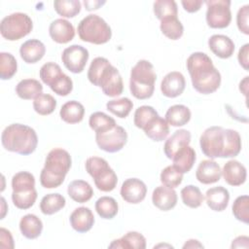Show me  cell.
I'll return each mask as SVG.
<instances>
[{"label": "cell", "mask_w": 249, "mask_h": 249, "mask_svg": "<svg viewBox=\"0 0 249 249\" xmlns=\"http://www.w3.org/2000/svg\"><path fill=\"white\" fill-rule=\"evenodd\" d=\"M194 89L202 94L215 92L221 85V74L212 59L202 52L193 53L186 62Z\"/></svg>", "instance_id": "6da1fadb"}, {"label": "cell", "mask_w": 249, "mask_h": 249, "mask_svg": "<svg viewBox=\"0 0 249 249\" xmlns=\"http://www.w3.org/2000/svg\"><path fill=\"white\" fill-rule=\"evenodd\" d=\"M72 160L70 154L61 148H54L49 152L45 160V165L40 173V183L46 189L59 187L71 168Z\"/></svg>", "instance_id": "7a4b0ae2"}, {"label": "cell", "mask_w": 249, "mask_h": 249, "mask_svg": "<svg viewBox=\"0 0 249 249\" xmlns=\"http://www.w3.org/2000/svg\"><path fill=\"white\" fill-rule=\"evenodd\" d=\"M1 143L4 149L9 152L27 156L36 150L38 136L31 126L22 124H12L2 131Z\"/></svg>", "instance_id": "3957f363"}, {"label": "cell", "mask_w": 249, "mask_h": 249, "mask_svg": "<svg viewBox=\"0 0 249 249\" xmlns=\"http://www.w3.org/2000/svg\"><path fill=\"white\" fill-rule=\"evenodd\" d=\"M157 74L154 65L146 59H140L131 68L129 89L131 94L140 100L152 97L155 90Z\"/></svg>", "instance_id": "277c9868"}, {"label": "cell", "mask_w": 249, "mask_h": 249, "mask_svg": "<svg viewBox=\"0 0 249 249\" xmlns=\"http://www.w3.org/2000/svg\"><path fill=\"white\" fill-rule=\"evenodd\" d=\"M78 35L84 42L102 45L110 41L112 30L109 24L99 16H86L78 24Z\"/></svg>", "instance_id": "5b68a950"}, {"label": "cell", "mask_w": 249, "mask_h": 249, "mask_svg": "<svg viewBox=\"0 0 249 249\" xmlns=\"http://www.w3.org/2000/svg\"><path fill=\"white\" fill-rule=\"evenodd\" d=\"M85 167L99 191L108 193L116 188L118 176L106 160L99 157H90L86 160Z\"/></svg>", "instance_id": "8992f818"}, {"label": "cell", "mask_w": 249, "mask_h": 249, "mask_svg": "<svg viewBox=\"0 0 249 249\" xmlns=\"http://www.w3.org/2000/svg\"><path fill=\"white\" fill-rule=\"evenodd\" d=\"M32 28L31 18L20 12L6 16L0 23V33L8 41H17L25 37L32 31Z\"/></svg>", "instance_id": "52a82bcc"}, {"label": "cell", "mask_w": 249, "mask_h": 249, "mask_svg": "<svg viewBox=\"0 0 249 249\" xmlns=\"http://www.w3.org/2000/svg\"><path fill=\"white\" fill-rule=\"evenodd\" d=\"M226 144L225 128L218 125L207 127L199 138L201 152L210 160L223 158Z\"/></svg>", "instance_id": "ba28073f"}, {"label": "cell", "mask_w": 249, "mask_h": 249, "mask_svg": "<svg viewBox=\"0 0 249 249\" xmlns=\"http://www.w3.org/2000/svg\"><path fill=\"white\" fill-rule=\"evenodd\" d=\"M207 6L206 22L211 28H226L231 21V1L230 0H208L205 2Z\"/></svg>", "instance_id": "9c48e42d"}, {"label": "cell", "mask_w": 249, "mask_h": 249, "mask_svg": "<svg viewBox=\"0 0 249 249\" xmlns=\"http://www.w3.org/2000/svg\"><path fill=\"white\" fill-rule=\"evenodd\" d=\"M95 141L99 149L107 153H117L126 144L127 133L123 126L117 124L108 131L95 133Z\"/></svg>", "instance_id": "30bf717a"}, {"label": "cell", "mask_w": 249, "mask_h": 249, "mask_svg": "<svg viewBox=\"0 0 249 249\" xmlns=\"http://www.w3.org/2000/svg\"><path fill=\"white\" fill-rule=\"evenodd\" d=\"M89 51L81 45H72L64 49L61 60L67 70L74 74L83 72L89 60Z\"/></svg>", "instance_id": "8fae6325"}, {"label": "cell", "mask_w": 249, "mask_h": 249, "mask_svg": "<svg viewBox=\"0 0 249 249\" xmlns=\"http://www.w3.org/2000/svg\"><path fill=\"white\" fill-rule=\"evenodd\" d=\"M97 87L101 88L103 93L110 97H116L123 93L124 83L119 70L111 63L102 72Z\"/></svg>", "instance_id": "7c38bea8"}, {"label": "cell", "mask_w": 249, "mask_h": 249, "mask_svg": "<svg viewBox=\"0 0 249 249\" xmlns=\"http://www.w3.org/2000/svg\"><path fill=\"white\" fill-rule=\"evenodd\" d=\"M121 196L127 203L137 204L144 200L147 195L146 184L138 178H128L122 184Z\"/></svg>", "instance_id": "4fadbf2b"}, {"label": "cell", "mask_w": 249, "mask_h": 249, "mask_svg": "<svg viewBox=\"0 0 249 249\" xmlns=\"http://www.w3.org/2000/svg\"><path fill=\"white\" fill-rule=\"evenodd\" d=\"M186 87V80L182 73L171 71L167 73L160 83L161 93L169 98H174L181 95Z\"/></svg>", "instance_id": "5bb4252c"}, {"label": "cell", "mask_w": 249, "mask_h": 249, "mask_svg": "<svg viewBox=\"0 0 249 249\" xmlns=\"http://www.w3.org/2000/svg\"><path fill=\"white\" fill-rule=\"evenodd\" d=\"M49 34L55 43L67 44L75 37V28L67 19L56 18L51 22Z\"/></svg>", "instance_id": "9a60e30c"}, {"label": "cell", "mask_w": 249, "mask_h": 249, "mask_svg": "<svg viewBox=\"0 0 249 249\" xmlns=\"http://www.w3.org/2000/svg\"><path fill=\"white\" fill-rule=\"evenodd\" d=\"M224 180L230 186H240L245 183L247 178L246 167L236 160L227 161L222 169Z\"/></svg>", "instance_id": "2e32d148"}, {"label": "cell", "mask_w": 249, "mask_h": 249, "mask_svg": "<svg viewBox=\"0 0 249 249\" xmlns=\"http://www.w3.org/2000/svg\"><path fill=\"white\" fill-rule=\"evenodd\" d=\"M177 194L174 189L166 186H158L152 194L153 204L161 211H169L177 204Z\"/></svg>", "instance_id": "e0dca14e"}, {"label": "cell", "mask_w": 249, "mask_h": 249, "mask_svg": "<svg viewBox=\"0 0 249 249\" xmlns=\"http://www.w3.org/2000/svg\"><path fill=\"white\" fill-rule=\"evenodd\" d=\"M222 170L220 165L213 160H204L200 161L196 171V178L198 182L209 185L218 182L221 179Z\"/></svg>", "instance_id": "ac0fdd59"}, {"label": "cell", "mask_w": 249, "mask_h": 249, "mask_svg": "<svg viewBox=\"0 0 249 249\" xmlns=\"http://www.w3.org/2000/svg\"><path fill=\"white\" fill-rule=\"evenodd\" d=\"M69 222L73 230L83 233L91 230L94 224V216L89 207L81 206L73 210L69 217Z\"/></svg>", "instance_id": "d6986e66"}, {"label": "cell", "mask_w": 249, "mask_h": 249, "mask_svg": "<svg viewBox=\"0 0 249 249\" xmlns=\"http://www.w3.org/2000/svg\"><path fill=\"white\" fill-rule=\"evenodd\" d=\"M46 53V47L43 42L38 39H30L21 44L19 54L21 59L28 63H36L40 61Z\"/></svg>", "instance_id": "ffe728a7"}, {"label": "cell", "mask_w": 249, "mask_h": 249, "mask_svg": "<svg viewBox=\"0 0 249 249\" xmlns=\"http://www.w3.org/2000/svg\"><path fill=\"white\" fill-rule=\"evenodd\" d=\"M208 47L215 55L223 59L231 57L234 52L233 41L223 34L212 35L208 39Z\"/></svg>", "instance_id": "44dd1931"}, {"label": "cell", "mask_w": 249, "mask_h": 249, "mask_svg": "<svg viewBox=\"0 0 249 249\" xmlns=\"http://www.w3.org/2000/svg\"><path fill=\"white\" fill-rule=\"evenodd\" d=\"M205 200L206 204L211 210L222 212L228 207L230 201V193L223 186L213 187L206 191Z\"/></svg>", "instance_id": "7402d4cb"}, {"label": "cell", "mask_w": 249, "mask_h": 249, "mask_svg": "<svg viewBox=\"0 0 249 249\" xmlns=\"http://www.w3.org/2000/svg\"><path fill=\"white\" fill-rule=\"evenodd\" d=\"M191 142V132L187 129H178L167 138L163 146L164 155L171 160L174 154L182 147L189 145Z\"/></svg>", "instance_id": "603a6c76"}, {"label": "cell", "mask_w": 249, "mask_h": 249, "mask_svg": "<svg viewBox=\"0 0 249 249\" xmlns=\"http://www.w3.org/2000/svg\"><path fill=\"white\" fill-rule=\"evenodd\" d=\"M173 161V165L181 172V173H188L194 166V163L196 160V151L186 145L180 148L171 159Z\"/></svg>", "instance_id": "cb8c5ba5"}, {"label": "cell", "mask_w": 249, "mask_h": 249, "mask_svg": "<svg viewBox=\"0 0 249 249\" xmlns=\"http://www.w3.org/2000/svg\"><path fill=\"white\" fill-rule=\"evenodd\" d=\"M19 231L25 238L35 239L42 233L43 223L38 216L26 214L19 221Z\"/></svg>", "instance_id": "d4e9b609"}, {"label": "cell", "mask_w": 249, "mask_h": 249, "mask_svg": "<svg viewBox=\"0 0 249 249\" xmlns=\"http://www.w3.org/2000/svg\"><path fill=\"white\" fill-rule=\"evenodd\" d=\"M67 194L74 201L78 203H85L92 197L93 190L87 181L74 180L68 185Z\"/></svg>", "instance_id": "484cf974"}, {"label": "cell", "mask_w": 249, "mask_h": 249, "mask_svg": "<svg viewBox=\"0 0 249 249\" xmlns=\"http://www.w3.org/2000/svg\"><path fill=\"white\" fill-rule=\"evenodd\" d=\"M109 248L123 249H145L146 238L138 231H127L119 239H115L109 245Z\"/></svg>", "instance_id": "4316f807"}, {"label": "cell", "mask_w": 249, "mask_h": 249, "mask_svg": "<svg viewBox=\"0 0 249 249\" xmlns=\"http://www.w3.org/2000/svg\"><path fill=\"white\" fill-rule=\"evenodd\" d=\"M59 115L61 120L67 124H78L84 119L85 107L76 100H70L61 106Z\"/></svg>", "instance_id": "83f0119b"}, {"label": "cell", "mask_w": 249, "mask_h": 249, "mask_svg": "<svg viewBox=\"0 0 249 249\" xmlns=\"http://www.w3.org/2000/svg\"><path fill=\"white\" fill-rule=\"evenodd\" d=\"M192 117L190 109L183 104L170 106L164 116L166 123L172 126H183L187 124Z\"/></svg>", "instance_id": "f1b7e54d"}, {"label": "cell", "mask_w": 249, "mask_h": 249, "mask_svg": "<svg viewBox=\"0 0 249 249\" xmlns=\"http://www.w3.org/2000/svg\"><path fill=\"white\" fill-rule=\"evenodd\" d=\"M16 93L24 100H31L43 93L42 84L35 79H23L16 87Z\"/></svg>", "instance_id": "f546056e"}, {"label": "cell", "mask_w": 249, "mask_h": 249, "mask_svg": "<svg viewBox=\"0 0 249 249\" xmlns=\"http://www.w3.org/2000/svg\"><path fill=\"white\" fill-rule=\"evenodd\" d=\"M143 130L146 136H148L151 140L160 142L163 141L169 134V124L159 115Z\"/></svg>", "instance_id": "4dcf8cb0"}, {"label": "cell", "mask_w": 249, "mask_h": 249, "mask_svg": "<svg viewBox=\"0 0 249 249\" xmlns=\"http://www.w3.org/2000/svg\"><path fill=\"white\" fill-rule=\"evenodd\" d=\"M66 204L65 197L60 194H48L41 199L40 210L45 215H53L60 211Z\"/></svg>", "instance_id": "1f68e13d"}, {"label": "cell", "mask_w": 249, "mask_h": 249, "mask_svg": "<svg viewBox=\"0 0 249 249\" xmlns=\"http://www.w3.org/2000/svg\"><path fill=\"white\" fill-rule=\"evenodd\" d=\"M89 127L95 133H101L108 131L117 125L116 121L103 112H94L89 119Z\"/></svg>", "instance_id": "d6a6232c"}, {"label": "cell", "mask_w": 249, "mask_h": 249, "mask_svg": "<svg viewBox=\"0 0 249 249\" xmlns=\"http://www.w3.org/2000/svg\"><path fill=\"white\" fill-rule=\"evenodd\" d=\"M95 210L102 219L111 220L118 214L119 205L114 197L104 196L95 201Z\"/></svg>", "instance_id": "836d02e7"}, {"label": "cell", "mask_w": 249, "mask_h": 249, "mask_svg": "<svg viewBox=\"0 0 249 249\" xmlns=\"http://www.w3.org/2000/svg\"><path fill=\"white\" fill-rule=\"evenodd\" d=\"M226 144L223 158H234L241 151V137L239 133L231 128H225Z\"/></svg>", "instance_id": "e575fe53"}, {"label": "cell", "mask_w": 249, "mask_h": 249, "mask_svg": "<svg viewBox=\"0 0 249 249\" xmlns=\"http://www.w3.org/2000/svg\"><path fill=\"white\" fill-rule=\"evenodd\" d=\"M160 28L161 33L170 40H178L182 37L184 33V27L181 21L174 18H168L160 20Z\"/></svg>", "instance_id": "d590c367"}, {"label": "cell", "mask_w": 249, "mask_h": 249, "mask_svg": "<svg viewBox=\"0 0 249 249\" xmlns=\"http://www.w3.org/2000/svg\"><path fill=\"white\" fill-rule=\"evenodd\" d=\"M181 198L186 206L190 208H197L202 204L204 196L198 187L188 185L181 190Z\"/></svg>", "instance_id": "8d00e7d4"}, {"label": "cell", "mask_w": 249, "mask_h": 249, "mask_svg": "<svg viewBox=\"0 0 249 249\" xmlns=\"http://www.w3.org/2000/svg\"><path fill=\"white\" fill-rule=\"evenodd\" d=\"M154 14L160 20L174 18L178 15L177 3L173 0H158L153 4Z\"/></svg>", "instance_id": "74e56055"}, {"label": "cell", "mask_w": 249, "mask_h": 249, "mask_svg": "<svg viewBox=\"0 0 249 249\" xmlns=\"http://www.w3.org/2000/svg\"><path fill=\"white\" fill-rule=\"evenodd\" d=\"M106 108L118 118H126L133 108V102L128 97H122L110 100L106 103Z\"/></svg>", "instance_id": "f35d334b"}, {"label": "cell", "mask_w": 249, "mask_h": 249, "mask_svg": "<svg viewBox=\"0 0 249 249\" xmlns=\"http://www.w3.org/2000/svg\"><path fill=\"white\" fill-rule=\"evenodd\" d=\"M53 8L62 18H74L81 12L82 5L79 0H55Z\"/></svg>", "instance_id": "ab89813d"}, {"label": "cell", "mask_w": 249, "mask_h": 249, "mask_svg": "<svg viewBox=\"0 0 249 249\" xmlns=\"http://www.w3.org/2000/svg\"><path fill=\"white\" fill-rule=\"evenodd\" d=\"M158 116L159 114L154 107L149 105H142L135 110L133 123L136 127L144 129Z\"/></svg>", "instance_id": "60d3db41"}, {"label": "cell", "mask_w": 249, "mask_h": 249, "mask_svg": "<svg viewBox=\"0 0 249 249\" xmlns=\"http://www.w3.org/2000/svg\"><path fill=\"white\" fill-rule=\"evenodd\" d=\"M18 70V62L16 57L10 53L2 52L0 53V78L1 80H9L14 77Z\"/></svg>", "instance_id": "b9f144b4"}, {"label": "cell", "mask_w": 249, "mask_h": 249, "mask_svg": "<svg viewBox=\"0 0 249 249\" xmlns=\"http://www.w3.org/2000/svg\"><path fill=\"white\" fill-rule=\"evenodd\" d=\"M13 192H23L35 189V177L28 171H19L12 178Z\"/></svg>", "instance_id": "7bdbcfd3"}, {"label": "cell", "mask_w": 249, "mask_h": 249, "mask_svg": "<svg viewBox=\"0 0 249 249\" xmlns=\"http://www.w3.org/2000/svg\"><path fill=\"white\" fill-rule=\"evenodd\" d=\"M55 107L56 100L53 95L49 93H42L33 101L34 111L41 116H47L52 114L54 111Z\"/></svg>", "instance_id": "ee69618b"}, {"label": "cell", "mask_w": 249, "mask_h": 249, "mask_svg": "<svg viewBox=\"0 0 249 249\" xmlns=\"http://www.w3.org/2000/svg\"><path fill=\"white\" fill-rule=\"evenodd\" d=\"M37 196L38 195L36 189L23 192H13L12 200L17 208L25 210L34 205L37 199Z\"/></svg>", "instance_id": "f6af8a7d"}, {"label": "cell", "mask_w": 249, "mask_h": 249, "mask_svg": "<svg viewBox=\"0 0 249 249\" xmlns=\"http://www.w3.org/2000/svg\"><path fill=\"white\" fill-rule=\"evenodd\" d=\"M62 74L63 72L60 66L57 63L52 61L43 64L39 72L40 79L45 85L49 87H51Z\"/></svg>", "instance_id": "bcb514c9"}, {"label": "cell", "mask_w": 249, "mask_h": 249, "mask_svg": "<svg viewBox=\"0 0 249 249\" xmlns=\"http://www.w3.org/2000/svg\"><path fill=\"white\" fill-rule=\"evenodd\" d=\"M160 179L163 186L175 189L182 183L183 173H181L174 165H168L161 170Z\"/></svg>", "instance_id": "7dc6e473"}, {"label": "cell", "mask_w": 249, "mask_h": 249, "mask_svg": "<svg viewBox=\"0 0 249 249\" xmlns=\"http://www.w3.org/2000/svg\"><path fill=\"white\" fill-rule=\"evenodd\" d=\"M231 209L236 220L244 224L249 223V196L247 195L237 196L232 203Z\"/></svg>", "instance_id": "c3c4849f"}, {"label": "cell", "mask_w": 249, "mask_h": 249, "mask_svg": "<svg viewBox=\"0 0 249 249\" xmlns=\"http://www.w3.org/2000/svg\"><path fill=\"white\" fill-rule=\"evenodd\" d=\"M110 63L111 62L107 58L102 56H97L92 59L88 70V79L93 86L97 87L102 72Z\"/></svg>", "instance_id": "681fc988"}, {"label": "cell", "mask_w": 249, "mask_h": 249, "mask_svg": "<svg viewBox=\"0 0 249 249\" xmlns=\"http://www.w3.org/2000/svg\"><path fill=\"white\" fill-rule=\"evenodd\" d=\"M50 88L55 94L66 96L73 89V81L68 75L63 73Z\"/></svg>", "instance_id": "f907efd6"}, {"label": "cell", "mask_w": 249, "mask_h": 249, "mask_svg": "<svg viewBox=\"0 0 249 249\" xmlns=\"http://www.w3.org/2000/svg\"><path fill=\"white\" fill-rule=\"evenodd\" d=\"M248 17H249V5L246 4L239 8L236 15V24L240 32L245 35L249 34L248 27Z\"/></svg>", "instance_id": "816d5d0a"}, {"label": "cell", "mask_w": 249, "mask_h": 249, "mask_svg": "<svg viewBox=\"0 0 249 249\" xmlns=\"http://www.w3.org/2000/svg\"><path fill=\"white\" fill-rule=\"evenodd\" d=\"M248 55H249V44L246 43L245 45H243L239 51H238V54H237V59L239 64L241 65V67L248 71L249 69V59H248Z\"/></svg>", "instance_id": "f5cc1de1"}, {"label": "cell", "mask_w": 249, "mask_h": 249, "mask_svg": "<svg viewBox=\"0 0 249 249\" xmlns=\"http://www.w3.org/2000/svg\"><path fill=\"white\" fill-rule=\"evenodd\" d=\"M0 246L2 248H14V239L10 231L5 228L0 229Z\"/></svg>", "instance_id": "db71d44e"}, {"label": "cell", "mask_w": 249, "mask_h": 249, "mask_svg": "<svg viewBox=\"0 0 249 249\" xmlns=\"http://www.w3.org/2000/svg\"><path fill=\"white\" fill-rule=\"evenodd\" d=\"M181 4L185 11L188 13H196L200 10L201 5L203 4V1L201 0H183L181 1Z\"/></svg>", "instance_id": "11a10c76"}, {"label": "cell", "mask_w": 249, "mask_h": 249, "mask_svg": "<svg viewBox=\"0 0 249 249\" xmlns=\"http://www.w3.org/2000/svg\"><path fill=\"white\" fill-rule=\"evenodd\" d=\"M249 246V238L246 235H241V236H237L236 238H234L232 240L231 243V248H240V247H244V248H248Z\"/></svg>", "instance_id": "9f6ffc18"}, {"label": "cell", "mask_w": 249, "mask_h": 249, "mask_svg": "<svg viewBox=\"0 0 249 249\" xmlns=\"http://www.w3.org/2000/svg\"><path fill=\"white\" fill-rule=\"evenodd\" d=\"M105 4V1H98V0H95V1H89V0H85L84 1V5L86 7V10L87 11H93V10H97L99 9L100 6L104 5Z\"/></svg>", "instance_id": "6f0895ef"}, {"label": "cell", "mask_w": 249, "mask_h": 249, "mask_svg": "<svg viewBox=\"0 0 249 249\" xmlns=\"http://www.w3.org/2000/svg\"><path fill=\"white\" fill-rule=\"evenodd\" d=\"M183 248H203V245L196 239H189L185 242Z\"/></svg>", "instance_id": "680465c9"}, {"label": "cell", "mask_w": 249, "mask_h": 249, "mask_svg": "<svg viewBox=\"0 0 249 249\" xmlns=\"http://www.w3.org/2000/svg\"><path fill=\"white\" fill-rule=\"evenodd\" d=\"M248 78H249L248 76L244 77V79L239 83V90L245 96L247 95V91H248Z\"/></svg>", "instance_id": "91938a15"}, {"label": "cell", "mask_w": 249, "mask_h": 249, "mask_svg": "<svg viewBox=\"0 0 249 249\" xmlns=\"http://www.w3.org/2000/svg\"><path fill=\"white\" fill-rule=\"evenodd\" d=\"M7 210H8V206H7L6 200H5V198L2 196V197H1V219H4Z\"/></svg>", "instance_id": "94428289"}]
</instances>
